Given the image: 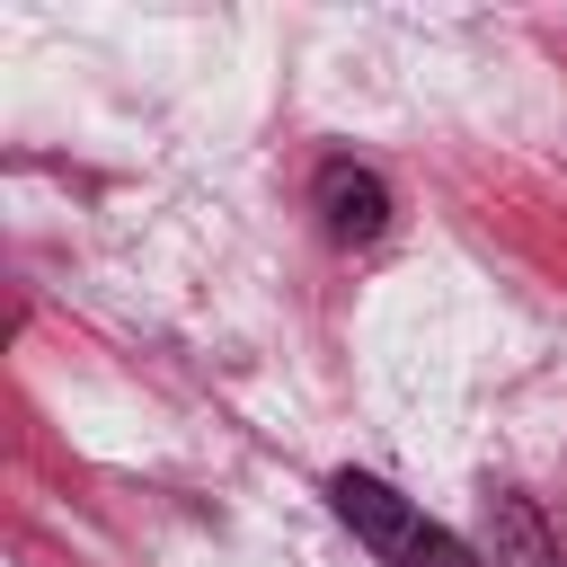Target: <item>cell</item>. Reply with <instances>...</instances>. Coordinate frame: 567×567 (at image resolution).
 Returning a JSON list of instances; mask_svg holds the SVG:
<instances>
[{
    "mask_svg": "<svg viewBox=\"0 0 567 567\" xmlns=\"http://www.w3.org/2000/svg\"><path fill=\"white\" fill-rule=\"evenodd\" d=\"M328 496H337V514L354 523V540L381 558V567H487L452 523H434L425 505H408L399 487H381L372 470H337L328 478Z\"/></svg>",
    "mask_w": 567,
    "mask_h": 567,
    "instance_id": "cell-1",
    "label": "cell"
},
{
    "mask_svg": "<svg viewBox=\"0 0 567 567\" xmlns=\"http://www.w3.org/2000/svg\"><path fill=\"white\" fill-rule=\"evenodd\" d=\"M310 204H319V221H328L337 248H372V239L390 230V186H381L372 168H354V159H319Z\"/></svg>",
    "mask_w": 567,
    "mask_h": 567,
    "instance_id": "cell-2",
    "label": "cell"
},
{
    "mask_svg": "<svg viewBox=\"0 0 567 567\" xmlns=\"http://www.w3.org/2000/svg\"><path fill=\"white\" fill-rule=\"evenodd\" d=\"M496 532H505V567H549V540L523 496H496Z\"/></svg>",
    "mask_w": 567,
    "mask_h": 567,
    "instance_id": "cell-3",
    "label": "cell"
}]
</instances>
